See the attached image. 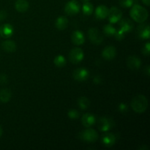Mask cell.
<instances>
[{
	"instance_id": "obj_9",
	"label": "cell",
	"mask_w": 150,
	"mask_h": 150,
	"mask_svg": "<svg viewBox=\"0 0 150 150\" xmlns=\"http://www.w3.org/2000/svg\"><path fill=\"white\" fill-rule=\"evenodd\" d=\"M122 13L118 7H112L108 10V14L107 18H108L110 23L113 24V23H116L120 21L122 18Z\"/></svg>"
},
{
	"instance_id": "obj_35",
	"label": "cell",
	"mask_w": 150,
	"mask_h": 150,
	"mask_svg": "<svg viewBox=\"0 0 150 150\" xmlns=\"http://www.w3.org/2000/svg\"><path fill=\"white\" fill-rule=\"evenodd\" d=\"M144 72L146 73V74L147 76H149L150 74V68H149V66H146V68L144 69Z\"/></svg>"
},
{
	"instance_id": "obj_36",
	"label": "cell",
	"mask_w": 150,
	"mask_h": 150,
	"mask_svg": "<svg viewBox=\"0 0 150 150\" xmlns=\"http://www.w3.org/2000/svg\"><path fill=\"white\" fill-rule=\"evenodd\" d=\"M142 2L146 6H149L150 4V0H142Z\"/></svg>"
},
{
	"instance_id": "obj_10",
	"label": "cell",
	"mask_w": 150,
	"mask_h": 150,
	"mask_svg": "<svg viewBox=\"0 0 150 150\" xmlns=\"http://www.w3.org/2000/svg\"><path fill=\"white\" fill-rule=\"evenodd\" d=\"M14 33V28L10 23H4L0 26V35L4 39L11 38Z\"/></svg>"
},
{
	"instance_id": "obj_13",
	"label": "cell",
	"mask_w": 150,
	"mask_h": 150,
	"mask_svg": "<svg viewBox=\"0 0 150 150\" xmlns=\"http://www.w3.org/2000/svg\"><path fill=\"white\" fill-rule=\"evenodd\" d=\"M117 56V48L113 45L105 47L102 51V57L106 60H112Z\"/></svg>"
},
{
	"instance_id": "obj_12",
	"label": "cell",
	"mask_w": 150,
	"mask_h": 150,
	"mask_svg": "<svg viewBox=\"0 0 150 150\" xmlns=\"http://www.w3.org/2000/svg\"><path fill=\"white\" fill-rule=\"evenodd\" d=\"M137 33L139 38L142 40H148L150 38V27L149 24H141L137 29Z\"/></svg>"
},
{
	"instance_id": "obj_30",
	"label": "cell",
	"mask_w": 150,
	"mask_h": 150,
	"mask_svg": "<svg viewBox=\"0 0 150 150\" xmlns=\"http://www.w3.org/2000/svg\"><path fill=\"white\" fill-rule=\"evenodd\" d=\"M142 53L144 54L145 56H149L150 54V42H148L144 45L143 48H142Z\"/></svg>"
},
{
	"instance_id": "obj_29",
	"label": "cell",
	"mask_w": 150,
	"mask_h": 150,
	"mask_svg": "<svg viewBox=\"0 0 150 150\" xmlns=\"http://www.w3.org/2000/svg\"><path fill=\"white\" fill-rule=\"evenodd\" d=\"M114 38H116V40H122L124 39L125 36V32H123L121 30V29H119L118 30H116V32L115 34H114Z\"/></svg>"
},
{
	"instance_id": "obj_25",
	"label": "cell",
	"mask_w": 150,
	"mask_h": 150,
	"mask_svg": "<svg viewBox=\"0 0 150 150\" xmlns=\"http://www.w3.org/2000/svg\"><path fill=\"white\" fill-rule=\"evenodd\" d=\"M66 62H67L66 59L63 55L57 56L54 59V64H55V66H57V67H64L66 64Z\"/></svg>"
},
{
	"instance_id": "obj_3",
	"label": "cell",
	"mask_w": 150,
	"mask_h": 150,
	"mask_svg": "<svg viewBox=\"0 0 150 150\" xmlns=\"http://www.w3.org/2000/svg\"><path fill=\"white\" fill-rule=\"evenodd\" d=\"M80 139L88 143H93L98 139V134L95 130L87 127L80 133Z\"/></svg>"
},
{
	"instance_id": "obj_17",
	"label": "cell",
	"mask_w": 150,
	"mask_h": 150,
	"mask_svg": "<svg viewBox=\"0 0 150 150\" xmlns=\"http://www.w3.org/2000/svg\"><path fill=\"white\" fill-rule=\"evenodd\" d=\"M116 142V136L113 133H105L102 137V143L107 147L114 146Z\"/></svg>"
},
{
	"instance_id": "obj_8",
	"label": "cell",
	"mask_w": 150,
	"mask_h": 150,
	"mask_svg": "<svg viewBox=\"0 0 150 150\" xmlns=\"http://www.w3.org/2000/svg\"><path fill=\"white\" fill-rule=\"evenodd\" d=\"M89 71L84 67L77 68L73 71V79L79 82H83L89 78Z\"/></svg>"
},
{
	"instance_id": "obj_31",
	"label": "cell",
	"mask_w": 150,
	"mask_h": 150,
	"mask_svg": "<svg viewBox=\"0 0 150 150\" xmlns=\"http://www.w3.org/2000/svg\"><path fill=\"white\" fill-rule=\"evenodd\" d=\"M127 109H128V106L126 105L124 103H121L119 104L118 105V110L122 113H125L126 111H127Z\"/></svg>"
},
{
	"instance_id": "obj_18",
	"label": "cell",
	"mask_w": 150,
	"mask_h": 150,
	"mask_svg": "<svg viewBox=\"0 0 150 150\" xmlns=\"http://www.w3.org/2000/svg\"><path fill=\"white\" fill-rule=\"evenodd\" d=\"M108 10L109 9L105 5H99L96 9H95V16L98 19H105L108 17Z\"/></svg>"
},
{
	"instance_id": "obj_28",
	"label": "cell",
	"mask_w": 150,
	"mask_h": 150,
	"mask_svg": "<svg viewBox=\"0 0 150 150\" xmlns=\"http://www.w3.org/2000/svg\"><path fill=\"white\" fill-rule=\"evenodd\" d=\"M67 116L71 120H76V119H78L80 117V113L79 112V111L76 109H70L67 112Z\"/></svg>"
},
{
	"instance_id": "obj_7",
	"label": "cell",
	"mask_w": 150,
	"mask_h": 150,
	"mask_svg": "<svg viewBox=\"0 0 150 150\" xmlns=\"http://www.w3.org/2000/svg\"><path fill=\"white\" fill-rule=\"evenodd\" d=\"M81 5L76 0H70L64 6V12L69 16H74L80 12Z\"/></svg>"
},
{
	"instance_id": "obj_22",
	"label": "cell",
	"mask_w": 150,
	"mask_h": 150,
	"mask_svg": "<svg viewBox=\"0 0 150 150\" xmlns=\"http://www.w3.org/2000/svg\"><path fill=\"white\" fill-rule=\"evenodd\" d=\"M12 97L11 91L8 89H3L0 91V101L7 103L10 100Z\"/></svg>"
},
{
	"instance_id": "obj_6",
	"label": "cell",
	"mask_w": 150,
	"mask_h": 150,
	"mask_svg": "<svg viewBox=\"0 0 150 150\" xmlns=\"http://www.w3.org/2000/svg\"><path fill=\"white\" fill-rule=\"evenodd\" d=\"M114 126V122L110 117H103L98 120V127L102 132H108L113 128Z\"/></svg>"
},
{
	"instance_id": "obj_38",
	"label": "cell",
	"mask_w": 150,
	"mask_h": 150,
	"mask_svg": "<svg viewBox=\"0 0 150 150\" xmlns=\"http://www.w3.org/2000/svg\"><path fill=\"white\" fill-rule=\"evenodd\" d=\"M81 1L82 2H83V3H84V2H86V1H89V0H81Z\"/></svg>"
},
{
	"instance_id": "obj_23",
	"label": "cell",
	"mask_w": 150,
	"mask_h": 150,
	"mask_svg": "<svg viewBox=\"0 0 150 150\" xmlns=\"http://www.w3.org/2000/svg\"><path fill=\"white\" fill-rule=\"evenodd\" d=\"M78 105L81 110H86L90 106V101L86 97H81L78 99Z\"/></svg>"
},
{
	"instance_id": "obj_2",
	"label": "cell",
	"mask_w": 150,
	"mask_h": 150,
	"mask_svg": "<svg viewBox=\"0 0 150 150\" xmlns=\"http://www.w3.org/2000/svg\"><path fill=\"white\" fill-rule=\"evenodd\" d=\"M130 105L135 112L142 114L147 109L148 100L144 95H139L135 96L132 99Z\"/></svg>"
},
{
	"instance_id": "obj_32",
	"label": "cell",
	"mask_w": 150,
	"mask_h": 150,
	"mask_svg": "<svg viewBox=\"0 0 150 150\" xmlns=\"http://www.w3.org/2000/svg\"><path fill=\"white\" fill-rule=\"evenodd\" d=\"M7 81H8V80H7V76L4 73L0 74V83L1 84H6Z\"/></svg>"
},
{
	"instance_id": "obj_24",
	"label": "cell",
	"mask_w": 150,
	"mask_h": 150,
	"mask_svg": "<svg viewBox=\"0 0 150 150\" xmlns=\"http://www.w3.org/2000/svg\"><path fill=\"white\" fill-rule=\"evenodd\" d=\"M93 10L94 7L92 3L89 2V1L83 3V6H82V11L85 16H90L93 13Z\"/></svg>"
},
{
	"instance_id": "obj_1",
	"label": "cell",
	"mask_w": 150,
	"mask_h": 150,
	"mask_svg": "<svg viewBox=\"0 0 150 150\" xmlns=\"http://www.w3.org/2000/svg\"><path fill=\"white\" fill-rule=\"evenodd\" d=\"M130 15L133 20L137 23H144L149 17V13L146 8L138 4H134L131 7Z\"/></svg>"
},
{
	"instance_id": "obj_21",
	"label": "cell",
	"mask_w": 150,
	"mask_h": 150,
	"mask_svg": "<svg viewBox=\"0 0 150 150\" xmlns=\"http://www.w3.org/2000/svg\"><path fill=\"white\" fill-rule=\"evenodd\" d=\"M68 25V20L64 16H59L55 21V26L59 30H64Z\"/></svg>"
},
{
	"instance_id": "obj_14",
	"label": "cell",
	"mask_w": 150,
	"mask_h": 150,
	"mask_svg": "<svg viewBox=\"0 0 150 150\" xmlns=\"http://www.w3.org/2000/svg\"><path fill=\"white\" fill-rule=\"evenodd\" d=\"M72 42L76 45H81L85 42V35L82 31L76 30L71 35Z\"/></svg>"
},
{
	"instance_id": "obj_15",
	"label": "cell",
	"mask_w": 150,
	"mask_h": 150,
	"mask_svg": "<svg viewBox=\"0 0 150 150\" xmlns=\"http://www.w3.org/2000/svg\"><path fill=\"white\" fill-rule=\"evenodd\" d=\"M82 125L84 126L86 128L90 127L93 126L96 122V117L94 114H90V113H86L83 114L81 118Z\"/></svg>"
},
{
	"instance_id": "obj_37",
	"label": "cell",
	"mask_w": 150,
	"mask_h": 150,
	"mask_svg": "<svg viewBox=\"0 0 150 150\" xmlns=\"http://www.w3.org/2000/svg\"><path fill=\"white\" fill-rule=\"evenodd\" d=\"M2 133H3V130H2V127H1V126L0 125V137H1V136H2Z\"/></svg>"
},
{
	"instance_id": "obj_26",
	"label": "cell",
	"mask_w": 150,
	"mask_h": 150,
	"mask_svg": "<svg viewBox=\"0 0 150 150\" xmlns=\"http://www.w3.org/2000/svg\"><path fill=\"white\" fill-rule=\"evenodd\" d=\"M117 29L114 28V26L112 24H106L103 27V32L106 36L112 37L115 34Z\"/></svg>"
},
{
	"instance_id": "obj_11",
	"label": "cell",
	"mask_w": 150,
	"mask_h": 150,
	"mask_svg": "<svg viewBox=\"0 0 150 150\" xmlns=\"http://www.w3.org/2000/svg\"><path fill=\"white\" fill-rule=\"evenodd\" d=\"M127 65L130 70H139L142 65V60L137 56H130L127 59Z\"/></svg>"
},
{
	"instance_id": "obj_5",
	"label": "cell",
	"mask_w": 150,
	"mask_h": 150,
	"mask_svg": "<svg viewBox=\"0 0 150 150\" xmlns=\"http://www.w3.org/2000/svg\"><path fill=\"white\" fill-rule=\"evenodd\" d=\"M88 37L89 40L95 45H100L103 42V36L97 28H90L88 31Z\"/></svg>"
},
{
	"instance_id": "obj_19",
	"label": "cell",
	"mask_w": 150,
	"mask_h": 150,
	"mask_svg": "<svg viewBox=\"0 0 150 150\" xmlns=\"http://www.w3.org/2000/svg\"><path fill=\"white\" fill-rule=\"evenodd\" d=\"M1 48L4 50V51L8 53H13L16 51L17 49V45L16 43L13 40H7L2 42L1 43Z\"/></svg>"
},
{
	"instance_id": "obj_33",
	"label": "cell",
	"mask_w": 150,
	"mask_h": 150,
	"mask_svg": "<svg viewBox=\"0 0 150 150\" xmlns=\"http://www.w3.org/2000/svg\"><path fill=\"white\" fill-rule=\"evenodd\" d=\"M7 16V13L5 10H0V22L5 20Z\"/></svg>"
},
{
	"instance_id": "obj_27",
	"label": "cell",
	"mask_w": 150,
	"mask_h": 150,
	"mask_svg": "<svg viewBox=\"0 0 150 150\" xmlns=\"http://www.w3.org/2000/svg\"><path fill=\"white\" fill-rule=\"evenodd\" d=\"M119 2L122 7L128 8V7H131L134 4L135 1L134 0H119Z\"/></svg>"
},
{
	"instance_id": "obj_4",
	"label": "cell",
	"mask_w": 150,
	"mask_h": 150,
	"mask_svg": "<svg viewBox=\"0 0 150 150\" xmlns=\"http://www.w3.org/2000/svg\"><path fill=\"white\" fill-rule=\"evenodd\" d=\"M69 60L71 63L77 64L84 58V53L80 48H74L69 53Z\"/></svg>"
},
{
	"instance_id": "obj_20",
	"label": "cell",
	"mask_w": 150,
	"mask_h": 150,
	"mask_svg": "<svg viewBox=\"0 0 150 150\" xmlns=\"http://www.w3.org/2000/svg\"><path fill=\"white\" fill-rule=\"evenodd\" d=\"M29 7V2L26 0H17L15 4V8L19 13H25Z\"/></svg>"
},
{
	"instance_id": "obj_16",
	"label": "cell",
	"mask_w": 150,
	"mask_h": 150,
	"mask_svg": "<svg viewBox=\"0 0 150 150\" xmlns=\"http://www.w3.org/2000/svg\"><path fill=\"white\" fill-rule=\"evenodd\" d=\"M119 26H120V29H121L123 32L126 34L131 32L132 29H133L134 24H133V21L130 19L124 18L120 21Z\"/></svg>"
},
{
	"instance_id": "obj_34",
	"label": "cell",
	"mask_w": 150,
	"mask_h": 150,
	"mask_svg": "<svg viewBox=\"0 0 150 150\" xmlns=\"http://www.w3.org/2000/svg\"><path fill=\"white\" fill-rule=\"evenodd\" d=\"M94 81V83H96V84H100V83L102 82V79L100 76H96L93 79Z\"/></svg>"
}]
</instances>
